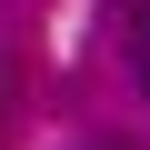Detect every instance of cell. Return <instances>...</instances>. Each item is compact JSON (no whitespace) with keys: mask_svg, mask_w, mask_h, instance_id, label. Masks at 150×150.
<instances>
[{"mask_svg":"<svg viewBox=\"0 0 150 150\" xmlns=\"http://www.w3.org/2000/svg\"><path fill=\"white\" fill-rule=\"evenodd\" d=\"M120 60H130V80L150 100V0H120Z\"/></svg>","mask_w":150,"mask_h":150,"instance_id":"1","label":"cell"}]
</instances>
